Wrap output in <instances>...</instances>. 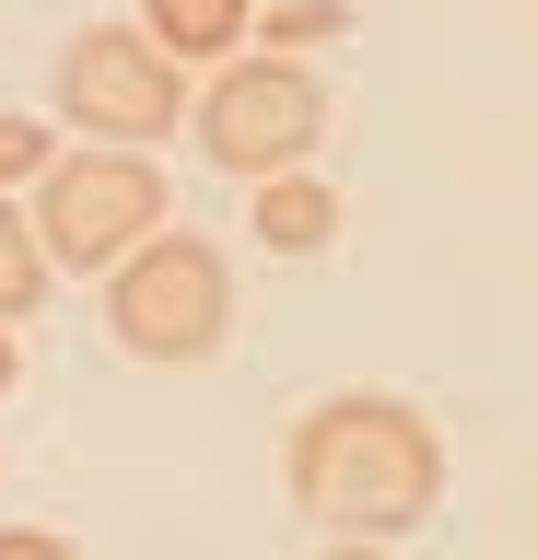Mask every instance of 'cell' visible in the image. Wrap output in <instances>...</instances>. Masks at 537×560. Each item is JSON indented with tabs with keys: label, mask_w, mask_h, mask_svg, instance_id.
Returning <instances> with one entry per match:
<instances>
[{
	"label": "cell",
	"mask_w": 537,
	"mask_h": 560,
	"mask_svg": "<svg viewBox=\"0 0 537 560\" xmlns=\"http://www.w3.org/2000/svg\"><path fill=\"white\" fill-rule=\"evenodd\" d=\"M47 164H59V129H47V117H12V105H0V187H36Z\"/></svg>",
	"instance_id": "10"
},
{
	"label": "cell",
	"mask_w": 537,
	"mask_h": 560,
	"mask_svg": "<svg viewBox=\"0 0 537 560\" xmlns=\"http://www.w3.org/2000/svg\"><path fill=\"white\" fill-rule=\"evenodd\" d=\"M351 35V0H269V59H292V47H339Z\"/></svg>",
	"instance_id": "9"
},
{
	"label": "cell",
	"mask_w": 537,
	"mask_h": 560,
	"mask_svg": "<svg viewBox=\"0 0 537 560\" xmlns=\"http://www.w3.org/2000/svg\"><path fill=\"white\" fill-rule=\"evenodd\" d=\"M12 374H24V362H12V327H0V397H12Z\"/></svg>",
	"instance_id": "13"
},
{
	"label": "cell",
	"mask_w": 537,
	"mask_h": 560,
	"mask_svg": "<svg viewBox=\"0 0 537 560\" xmlns=\"http://www.w3.org/2000/svg\"><path fill=\"white\" fill-rule=\"evenodd\" d=\"M47 94H59V117H71L82 140L152 152V140H176V117H187V70L164 59L141 24H82L71 47H59V70H47Z\"/></svg>",
	"instance_id": "5"
},
{
	"label": "cell",
	"mask_w": 537,
	"mask_h": 560,
	"mask_svg": "<svg viewBox=\"0 0 537 560\" xmlns=\"http://www.w3.org/2000/svg\"><path fill=\"white\" fill-rule=\"evenodd\" d=\"M106 339L129 350V362H152V374L211 362V350L234 339V269H222V245L187 234V222H164L152 245H129L106 269Z\"/></svg>",
	"instance_id": "2"
},
{
	"label": "cell",
	"mask_w": 537,
	"mask_h": 560,
	"mask_svg": "<svg viewBox=\"0 0 537 560\" xmlns=\"http://www.w3.org/2000/svg\"><path fill=\"white\" fill-rule=\"evenodd\" d=\"M0 560H82L71 537H47V525H0Z\"/></svg>",
	"instance_id": "11"
},
{
	"label": "cell",
	"mask_w": 537,
	"mask_h": 560,
	"mask_svg": "<svg viewBox=\"0 0 537 560\" xmlns=\"http://www.w3.org/2000/svg\"><path fill=\"white\" fill-rule=\"evenodd\" d=\"M281 467H292V502H304L327 537H374V549H397V537L432 525V502H444V432H432V409L374 397V385L316 397V409L292 420Z\"/></svg>",
	"instance_id": "1"
},
{
	"label": "cell",
	"mask_w": 537,
	"mask_h": 560,
	"mask_svg": "<svg viewBox=\"0 0 537 560\" xmlns=\"http://www.w3.org/2000/svg\"><path fill=\"white\" fill-rule=\"evenodd\" d=\"M187 140H199V164H222L234 187H269V175H292L327 140V82L304 59L246 47V59H222L211 82L187 94Z\"/></svg>",
	"instance_id": "3"
},
{
	"label": "cell",
	"mask_w": 537,
	"mask_h": 560,
	"mask_svg": "<svg viewBox=\"0 0 537 560\" xmlns=\"http://www.w3.org/2000/svg\"><path fill=\"white\" fill-rule=\"evenodd\" d=\"M141 35H152L176 70H222V59H246L257 0H141Z\"/></svg>",
	"instance_id": "7"
},
{
	"label": "cell",
	"mask_w": 537,
	"mask_h": 560,
	"mask_svg": "<svg viewBox=\"0 0 537 560\" xmlns=\"http://www.w3.org/2000/svg\"><path fill=\"white\" fill-rule=\"evenodd\" d=\"M327 560H386V549H374V537H327Z\"/></svg>",
	"instance_id": "12"
},
{
	"label": "cell",
	"mask_w": 537,
	"mask_h": 560,
	"mask_svg": "<svg viewBox=\"0 0 537 560\" xmlns=\"http://www.w3.org/2000/svg\"><path fill=\"white\" fill-rule=\"evenodd\" d=\"M36 245L47 269H117L129 245L164 234V175H152V152H117V140H82V152H59V164L36 175Z\"/></svg>",
	"instance_id": "4"
},
{
	"label": "cell",
	"mask_w": 537,
	"mask_h": 560,
	"mask_svg": "<svg viewBox=\"0 0 537 560\" xmlns=\"http://www.w3.org/2000/svg\"><path fill=\"white\" fill-rule=\"evenodd\" d=\"M36 304H47V245H36L24 210L0 199V327H12V315H36Z\"/></svg>",
	"instance_id": "8"
},
{
	"label": "cell",
	"mask_w": 537,
	"mask_h": 560,
	"mask_svg": "<svg viewBox=\"0 0 537 560\" xmlns=\"http://www.w3.org/2000/svg\"><path fill=\"white\" fill-rule=\"evenodd\" d=\"M246 234L269 245V257H327L339 245V187L327 175H269V187H246Z\"/></svg>",
	"instance_id": "6"
}]
</instances>
